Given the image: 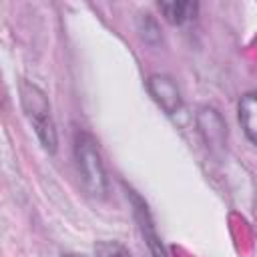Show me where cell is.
I'll return each instance as SVG.
<instances>
[{"mask_svg": "<svg viewBox=\"0 0 257 257\" xmlns=\"http://www.w3.org/2000/svg\"><path fill=\"white\" fill-rule=\"evenodd\" d=\"M18 92H20L22 110H24L28 122L32 124L42 149L52 155L56 151L58 139H56V126H54V120L50 114V102H48L46 92L28 80H20Z\"/></svg>", "mask_w": 257, "mask_h": 257, "instance_id": "obj_1", "label": "cell"}, {"mask_svg": "<svg viewBox=\"0 0 257 257\" xmlns=\"http://www.w3.org/2000/svg\"><path fill=\"white\" fill-rule=\"evenodd\" d=\"M74 159L86 193L94 199H102L106 195V171L100 161L96 141L86 131H76L74 135Z\"/></svg>", "mask_w": 257, "mask_h": 257, "instance_id": "obj_2", "label": "cell"}, {"mask_svg": "<svg viewBox=\"0 0 257 257\" xmlns=\"http://www.w3.org/2000/svg\"><path fill=\"white\" fill-rule=\"evenodd\" d=\"M126 197L131 199L135 221L139 223V231H141L143 239L147 241L151 255H153V257H169L167 247H165V243L161 241V237H159V233H157V227H155V221H153V215H151L147 203H145L133 189H126Z\"/></svg>", "mask_w": 257, "mask_h": 257, "instance_id": "obj_3", "label": "cell"}, {"mask_svg": "<svg viewBox=\"0 0 257 257\" xmlns=\"http://www.w3.org/2000/svg\"><path fill=\"white\" fill-rule=\"evenodd\" d=\"M147 90L153 96V100L167 112V114H175L181 110L183 106V98L179 92V86L175 84V80L167 74H151L147 80Z\"/></svg>", "mask_w": 257, "mask_h": 257, "instance_id": "obj_4", "label": "cell"}, {"mask_svg": "<svg viewBox=\"0 0 257 257\" xmlns=\"http://www.w3.org/2000/svg\"><path fill=\"white\" fill-rule=\"evenodd\" d=\"M197 124H199V133L203 135L207 147L211 149H221L225 145V122L221 118V114L211 108V106H203L199 108L197 114Z\"/></svg>", "mask_w": 257, "mask_h": 257, "instance_id": "obj_5", "label": "cell"}, {"mask_svg": "<svg viewBox=\"0 0 257 257\" xmlns=\"http://www.w3.org/2000/svg\"><path fill=\"white\" fill-rule=\"evenodd\" d=\"M159 10L163 12L165 20L171 24H185L197 16L199 4L197 2H187V0H173V2H159Z\"/></svg>", "mask_w": 257, "mask_h": 257, "instance_id": "obj_6", "label": "cell"}, {"mask_svg": "<svg viewBox=\"0 0 257 257\" xmlns=\"http://www.w3.org/2000/svg\"><path fill=\"white\" fill-rule=\"evenodd\" d=\"M239 122L245 137L257 145V94H245L239 100Z\"/></svg>", "mask_w": 257, "mask_h": 257, "instance_id": "obj_7", "label": "cell"}, {"mask_svg": "<svg viewBox=\"0 0 257 257\" xmlns=\"http://www.w3.org/2000/svg\"><path fill=\"white\" fill-rule=\"evenodd\" d=\"M94 257H133V255L118 241H98L94 245Z\"/></svg>", "mask_w": 257, "mask_h": 257, "instance_id": "obj_8", "label": "cell"}, {"mask_svg": "<svg viewBox=\"0 0 257 257\" xmlns=\"http://www.w3.org/2000/svg\"><path fill=\"white\" fill-rule=\"evenodd\" d=\"M139 30H141V36L147 40V42H157L159 40V28L155 24V20L149 16V14H143L141 20H139Z\"/></svg>", "mask_w": 257, "mask_h": 257, "instance_id": "obj_9", "label": "cell"}, {"mask_svg": "<svg viewBox=\"0 0 257 257\" xmlns=\"http://www.w3.org/2000/svg\"><path fill=\"white\" fill-rule=\"evenodd\" d=\"M64 257H84V255H74V253H70V255H64Z\"/></svg>", "mask_w": 257, "mask_h": 257, "instance_id": "obj_10", "label": "cell"}]
</instances>
